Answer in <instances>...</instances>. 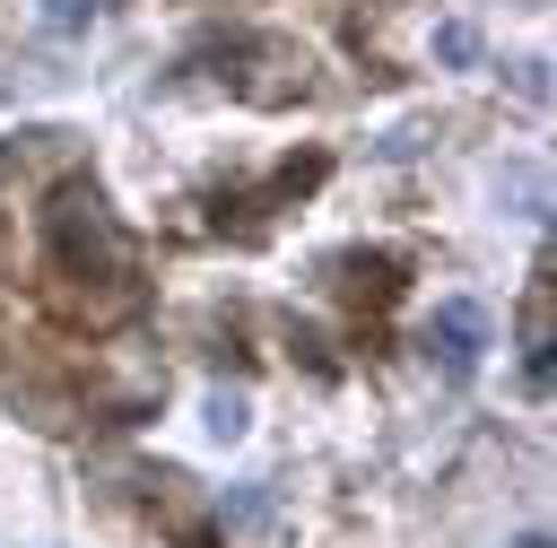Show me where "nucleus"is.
Segmentation results:
<instances>
[{"label": "nucleus", "instance_id": "nucleus-1", "mask_svg": "<svg viewBox=\"0 0 557 548\" xmlns=\"http://www.w3.org/2000/svg\"><path fill=\"white\" fill-rule=\"evenodd\" d=\"M435 339H444V365H470L479 357V313L453 296V304H435Z\"/></svg>", "mask_w": 557, "mask_h": 548}, {"label": "nucleus", "instance_id": "nucleus-2", "mask_svg": "<svg viewBox=\"0 0 557 548\" xmlns=\"http://www.w3.org/2000/svg\"><path fill=\"white\" fill-rule=\"evenodd\" d=\"M435 52H444V61H470V52H479V35H470V26H444V35H435Z\"/></svg>", "mask_w": 557, "mask_h": 548}, {"label": "nucleus", "instance_id": "nucleus-3", "mask_svg": "<svg viewBox=\"0 0 557 548\" xmlns=\"http://www.w3.org/2000/svg\"><path fill=\"white\" fill-rule=\"evenodd\" d=\"M52 26L70 35V26H87V0H52Z\"/></svg>", "mask_w": 557, "mask_h": 548}, {"label": "nucleus", "instance_id": "nucleus-4", "mask_svg": "<svg viewBox=\"0 0 557 548\" xmlns=\"http://www.w3.org/2000/svg\"><path fill=\"white\" fill-rule=\"evenodd\" d=\"M522 548H548V539H522Z\"/></svg>", "mask_w": 557, "mask_h": 548}]
</instances>
